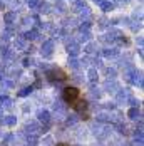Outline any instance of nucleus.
I'll return each instance as SVG.
<instances>
[{
    "mask_svg": "<svg viewBox=\"0 0 144 146\" xmlns=\"http://www.w3.org/2000/svg\"><path fill=\"white\" fill-rule=\"evenodd\" d=\"M27 3L30 7H35V5H39V0H27Z\"/></svg>",
    "mask_w": 144,
    "mask_h": 146,
    "instance_id": "393cba45",
    "label": "nucleus"
},
{
    "mask_svg": "<svg viewBox=\"0 0 144 146\" xmlns=\"http://www.w3.org/2000/svg\"><path fill=\"white\" fill-rule=\"evenodd\" d=\"M0 113H2V106H0Z\"/></svg>",
    "mask_w": 144,
    "mask_h": 146,
    "instance_id": "c756f323",
    "label": "nucleus"
},
{
    "mask_svg": "<svg viewBox=\"0 0 144 146\" xmlns=\"http://www.w3.org/2000/svg\"><path fill=\"white\" fill-rule=\"evenodd\" d=\"M117 54H119L117 49H107V50H104V56H106V57H116Z\"/></svg>",
    "mask_w": 144,
    "mask_h": 146,
    "instance_id": "f8f14e48",
    "label": "nucleus"
},
{
    "mask_svg": "<svg viewBox=\"0 0 144 146\" xmlns=\"http://www.w3.org/2000/svg\"><path fill=\"white\" fill-rule=\"evenodd\" d=\"M52 145H54L52 138H45V139H44V146H52Z\"/></svg>",
    "mask_w": 144,
    "mask_h": 146,
    "instance_id": "5701e85b",
    "label": "nucleus"
},
{
    "mask_svg": "<svg viewBox=\"0 0 144 146\" xmlns=\"http://www.w3.org/2000/svg\"><path fill=\"white\" fill-rule=\"evenodd\" d=\"M106 89H107V91H117V84H116V82H107V84H106Z\"/></svg>",
    "mask_w": 144,
    "mask_h": 146,
    "instance_id": "a211bd4d",
    "label": "nucleus"
},
{
    "mask_svg": "<svg viewBox=\"0 0 144 146\" xmlns=\"http://www.w3.org/2000/svg\"><path fill=\"white\" fill-rule=\"evenodd\" d=\"M106 72H107V76H111V77H114V76H116V71H114V69H107Z\"/></svg>",
    "mask_w": 144,
    "mask_h": 146,
    "instance_id": "a878e982",
    "label": "nucleus"
},
{
    "mask_svg": "<svg viewBox=\"0 0 144 146\" xmlns=\"http://www.w3.org/2000/svg\"><path fill=\"white\" fill-rule=\"evenodd\" d=\"M116 2H122V0H116Z\"/></svg>",
    "mask_w": 144,
    "mask_h": 146,
    "instance_id": "7c9ffc66",
    "label": "nucleus"
},
{
    "mask_svg": "<svg viewBox=\"0 0 144 146\" xmlns=\"http://www.w3.org/2000/svg\"><path fill=\"white\" fill-rule=\"evenodd\" d=\"M25 131H30L29 134H32V136H35V134L39 133V126H37L35 123H32V124H27V126H25Z\"/></svg>",
    "mask_w": 144,
    "mask_h": 146,
    "instance_id": "1a4fd4ad",
    "label": "nucleus"
},
{
    "mask_svg": "<svg viewBox=\"0 0 144 146\" xmlns=\"http://www.w3.org/2000/svg\"><path fill=\"white\" fill-rule=\"evenodd\" d=\"M5 20H7V22H9V25H10V22L14 20V14H12V12H9V14H5Z\"/></svg>",
    "mask_w": 144,
    "mask_h": 146,
    "instance_id": "4be33fe9",
    "label": "nucleus"
},
{
    "mask_svg": "<svg viewBox=\"0 0 144 146\" xmlns=\"http://www.w3.org/2000/svg\"><path fill=\"white\" fill-rule=\"evenodd\" d=\"M2 5H3V0H0V9H2Z\"/></svg>",
    "mask_w": 144,
    "mask_h": 146,
    "instance_id": "cd10ccee",
    "label": "nucleus"
},
{
    "mask_svg": "<svg viewBox=\"0 0 144 146\" xmlns=\"http://www.w3.org/2000/svg\"><path fill=\"white\" fill-rule=\"evenodd\" d=\"M89 39H90V34H89V32H84V30L79 32V40H81V42H87Z\"/></svg>",
    "mask_w": 144,
    "mask_h": 146,
    "instance_id": "9b49d317",
    "label": "nucleus"
},
{
    "mask_svg": "<svg viewBox=\"0 0 144 146\" xmlns=\"http://www.w3.org/2000/svg\"><path fill=\"white\" fill-rule=\"evenodd\" d=\"M90 96H92V98H99V96H101V92H99V89L92 88V89H90Z\"/></svg>",
    "mask_w": 144,
    "mask_h": 146,
    "instance_id": "6ab92c4d",
    "label": "nucleus"
},
{
    "mask_svg": "<svg viewBox=\"0 0 144 146\" xmlns=\"http://www.w3.org/2000/svg\"><path fill=\"white\" fill-rule=\"evenodd\" d=\"M74 109L77 111V113H86L87 111V101H84V99H81V101H77L75 102V106H74Z\"/></svg>",
    "mask_w": 144,
    "mask_h": 146,
    "instance_id": "39448f33",
    "label": "nucleus"
},
{
    "mask_svg": "<svg viewBox=\"0 0 144 146\" xmlns=\"http://www.w3.org/2000/svg\"><path fill=\"white\" fill-rule=\"evenodd\" d=\"M15 45H17L18 49H22V47H25V39H18V40L15 42Z\"/></svg>",
    "mask_w": 144,
    "mask_h": 146,
    "instance_id": "412c9836",
    "label": "nucleus"
},
{
    "mask_svg": "<svg viewBox=\"0 0 144 146\" xmlns=\"http://www.w3.org/2000/svg\"><path fill=\"white\" fill-rule=\"evenodd\" d=\"M101 7H102V10H106V12H107V10H111V9H112L114 5H112L111 2H107V0H104V2L101 3Z\"/></svg>",
    "mask_w": 144,
    "mask_h": 146,
    "instance_id": "ddd939ff",
    "label": "nucleus"
},
{
    "mask_svg": "<svg viewBox=\"0 0 144 146\" xmlns=\"http://www.w3.org/2000/svg\"><path fill=\"white\" fill-rule=\"evenodd\" d=\"M79 52H81V47H79V44L71 42V44H69V54H71L72 57H77V56H79Z\"/></svg>",
    "mask_w": 144,
    "mask_h": 146,
    "instance_id": "423d86ee",
    "label": "nucleus"
},
{
    "mask_svg": "<svg viewBox=\"0 0 144 146\" xmlns=\"http://www.w3.org/2000/svg\"><path fill=\"white\" fill-rule=\"evenodd\" d=\"M25 37H27V39H37V37H39V32H37V30H30V32L25 34Z\"/></svg>",
    "mask_w": 144,
    "mask_h": 146,
    "instance_id": "2eb2a0df",
    "label": "nucleus"
},
{
    "mask_svg": "<svg viewBox=\"0 0 144 146\" xmlns=\"http://www.w3.org/2000/svg\"><path fill=\"white\" fill-rule=\"evenodd\" d=\"M65 77H67L65 72H62L60 69H52V71L47 72V79L49 81H64Z\"/></svg>",
    "mask_w": 144,
    "mask_h": 146,
    "instance_id": "f03ea898",
    "label": "nucleus"
},
{
    "mask_svg": "<svg viewBox=\"0 0 144 146\" xmlns=\"http://www.w3.org/2000/svg\"><path fill=\"white\" fill-rule=\"evenodd\" d=\"M0 146H7V145H5V143H3V145H0Z\"/></svg>",
    "mask_w": 144,
    "mask_h": 146,
    "instance_id": "c85d7f7f",
    "label": "nucleus"
},
{
    "mask_svg": "<svg viewBox=\"0 0 144 146\" xmlns=\"http://www.w3.org/2000/svg\"><path fill=\"white\" fill-rule=\"evenodd\" d=\"M77 121H79V116L77 114H72V116L67 117V124H75Z\"/></svg>",
    "mask_w": 144,
    "mask_h": 146,
    "instance_id": "dca6fc26",
    "label": "nucleus"
},
{
    "mask_svg": "<svg viewBox=\"0 0 144 146\" xmlns=\"http://www.w3.org/2000/svg\"><path fill=\"white\" fill-rule=\"evenodd\" d=\"M0 123L5 124V126H14V124H17V117L15 116H5Z\"/></svg>",
    "mask_w": 144,
    "mask_h": 146,
    "instance_id": "0eeeda50",
    "label": "nucleus"
},
{
    "mask_svg": "<svg viewBox=\"0 0 144 146\" xmlns=\"http://www.w3.org/2000/svg\"><path fill=\"white\" fill-rule=\"evenodd\" d=\"M39 121L40 123H49L50 121V113L49 111H39Z\"/></svg>",
    "mask_w": 144,
    "mask_h": 146,
    "instance_id": "6e6552de",
    "label": "nucleus"
},
{
    "mask_svg": "<svg viewBox=\"0 0 144 146\" xmlns=\"http://www.w3.org/2000/svg\"><path fill=\"white\" fill-rule=\"evenodd\" d=\"M27 143H29L27 146H35L37 143H39V139H37V136H29V139H27Z\"/></svg>",
    "mask_w": 144,
    "mask_h": 146,
    "instance_id": "f3484780",
    "label": "nucleus"
},
{
    "mask_svg": "<svg viewBox=\"0 0 144 146\" xmlns=\"http://www.w3.org/2000/svg\"><path fill=\"white\" fill-rule=\"evenodd\" d=\"M62 98H64V101L67 102V104L75 102L77 98H79V89L77 88H65L64 92H62Z\"/></svg>",
    "mask_w": 144,
    "mask_h": 146,
    "instance_id": "f257e3e1",
    "label": "nucleus"
},
{
    "mask_svg": "<svg viewBox=\"0 0 144 146\" xmlns=\"http://www.w3.org/2000/svg\"><path fill=\"white\" fill-rule=\"evenodd\" d=\"M32 91H34V88H32V86H30V88H25V89H22V91L18 92V96H22V98H24V96H29Z\"/></svg>",
    "mask_w": 144,
    "mask_h": 146,
    "instance_id": "4468645a",
    "label": "nucleus"
},
{
    "mask_svg": "<svg viewBox=\"0 0 144 146\" xmlns=\"http://www.w3.org/2000/svg\"><path fill=\"white\" fill-rule=\"evenodd\" d=\"M89 77H90V81H96V79H97V72H96L94 69H90V71H89Z\"/></svg>",
    "mask_w": 144,
    "mask_h": 146,
    "instance_id": "aec40b11",
    "label": "nucleus"
},
{
    "mask_svg": "<svg viewBox=\"0 0 144 146\" xmlns=\"http://www.w3.org/2000/svg\"><path fill=\"white\" fill-rule=\"evenodd\" d=\"M129 91H119L117 92V99L116 101L119 102V104H124V102H127V99H129Z\"/></svg>",
    "mask_w": 144,
    "mask_h": 146,
    "instance_id": "20e7f679",
    "label": "nucleus"
},
{
    "mask_svg": "<svg viewBox=\"0 0 144 146\" xmlns=\"http://www.w3.org/2000/svg\"><path fill=\"white\" fill-rule=\"evenodd\" d=\"M52 50H54V42H52V40L44 42V45H42V56L50 57V56H52Z\"/></svg>",
    "mask_w": 144,
    "mask_h": 146,
    "instance_id": "7ed1b4c3",
    "label": "nucleus"
},
{
    "mask_svg": "<svg viewBox=\"0 0 144 146\" xmlns=\"http://www.w3.org/2000/svg\"><path fill=\"white\" fill-rule=\"evenodd\" d=\"M57 146H71V145H67V143H59Z\"/></svg>",
    "mask_w": 144,
    "mask_h": 146,
    "instance_id": "bb28decb",
    "label": "nucleus"
},
{
    "mask_svg": "<svg viewBox=\"0 0 144 146\" xmlns=\"http://www.w3.org/2000/svg\"><path fill=\"white\" fill-rule=\"evenodd\" d=\"M71 66H72V69H79V60L72 59V60H71Z\"/></svg>",
    "mask_w": 144,
    "mask_h": 146,
    "instance_id": "b1692460",
    "label": "nucleus"
},
{
    "mask_svg": "<svg viewBox=\"0 0 144 146\" xmlns=\"http://www.w3.org/2000/svg\"><path fill=\"white\" fill-rule=\"evenodd\" d=\"M127 116H129L131 119H136V117H139V116H141V111H139L137 108H131V109H129V113H127Z\"/></svg>",
    "mask_w": 144,
    "mask_h": 146,
    "instance_id": "9d476101",
    "label": "nucleus"
}]
</instances>
